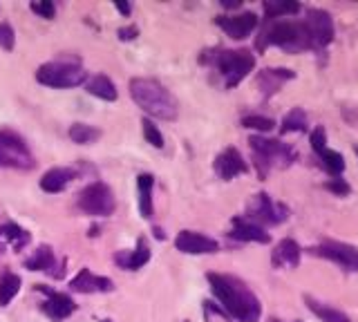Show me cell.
I'll return each mask as SVG.
<instances>
[{"instance_id": "1", "label": "cell", "mask_w": 358, "mask_h": 322, "mask_svg": "<svg viewBox=\"0 0 358 322\" xmlns=\"http://www.w3.org/2000/svg\"><path fill=\"white\" fill-rule=\"evenodd\" d=\"M211 289L215 298L222 302L226 313L237 322H258L262 316V304L255 298V293L246 286L242 280L233 275L208 273Z\"/></svg>"}, {"instance_id": "2", "label": "cell", "mask_w": 358, "mask_h": 322, "mask_svg": "<svg viewBox=\"0 0 358 322\" xmlns=\"http://www.w3.org/2000/svg\"><path fill=\"white\" fill-rule=\"evenodd\" d=\"M269 45L283 47L287 52H305V49H316L311 38V32L305 21H267V27L262 29L258 38V49H267Z\"/></svg>"}, {"instance_id": "3", "label": "cell", "mask_w": 358, "mask_h": 322, "mask_svg": "<svg viewBox=\"0 0 358 322\" xmlns=\"http://www.w3.org/2000/svg\"><path fill=\"white\" fill-rule=\"evenodd\" d=\"M130 97L143 112L164 121H175L179 114L177 99L155 79H132Z\"/></svg>"}, {"instance_id": "4", "label": "cell", "mask_w": 358, "mask_h": 322, "mask_svg": "<svg viewBox=\"0 0 358 322\" xmlns=\"http://www.w3.org/2000/svg\"><path fill=\"white\" fill-rule=\"evenodd\" d=\"M204 54L206 56H202V63H211L215 67L226 88L240 86L242 79H246L255 67V56L249 49H219L215 54Z\"/></svg>"}, {"instance_id": "5", "label": "cell", "mask_w": 358, "mask_h": 322, "mask_svg": "<svg viewBox=\"0 0 358 322\" xmlns=\"http://www.w3.org/2000/svg\"><path fill=\"white\" fill-rule=\"evenodd\" d=\"M251 150L255 159V168H258L260 177H267L274 168H287L296 161V150L287 146L283 141L276 139H264V137H251Z\"/></svg>"}, {"instance_id": "6", "label": "cell", "mask_w": 358, "mask_h": 322, "mask_svg": "<svg viewBox=\"0 0 358 322\" xmlns=\"http://www.w3.org/2000/svg\"><path fill=\"white\" fill-rule=\"evenodd\" d=\"M88 74L81 65L74 63H45L36 70V81L47 88H79L85 83Z\"/></svg>"}, {"instance_id": "7", "label": "cell", "mask_w": 358, "mask_h": 322, "mask_svg": "<svg viewBox=\"0 0 358 322\" xmlns=\"http://www.w3.org/2000/svg\"><path fill=\"white\" fill-rule=\"evenodd\" d=\"M36 159L29 152L19 134L0 130V168H16V171H32Z\"/></svg>"}, {"instance_id": "8", "label": "cell", "mask_w": 358, "mask_h": 322, "mask_svg": "<svg viewBox=\"0 0 358 322\" xmlns=\"http://www.w3.org/2000/svg\"><path fill=\"white\" fill-rule=\"evenodd\" d=\"M76 204L83 210V213L88 215H95V217H108L115 213V195L110 190V186L101 184V182H95L90 186H85V188L79 193V199H76Z\"/></svg>"}, {"instance_id": "9", "label": "cell", "mask_w": 358, "mask_h": 322, "mask_svg": "<svg viewBox=\"0 0 358 322\" xmlns=\"http://www.w3.org/2000/svg\"><path fill=\"white\" fill-rule=\"evenodd\" d=\"M289 217V208L285 204H278L269 197L267 193H258L253 195L249 206H246V219L253 224H267V226H276L283 224Z\"/></svg>"}, {"instance_id": "10", "label": "cell", "mask_w": 358, "mask_h": 322, "mask_svg": "<svg viewBox=\"0 0 358 322\" xmlns=\"http://www.w3.org/2000/svg\"><path fill=\"white\" fill-rule=\"evenodd\" d=\"M309 251L313 253V256L331 260V262H336V264H340L343 269L358 273V249L352 247V244L331 242L329 240V242H322V244H318V247H313Z\"/></svg>"}, {"instance_id": "11", "label": "cell", "mask_w": 358, "mask_h": 322, "mask_svg": "<svg viewBox=\"0 0 358 322\" xmlns=\"http://www.w3.org/2000/svg\"><path fill=\"white\" fill-rule=\"evenodd\" d=\"M215 23L224 29L233 40H244L251 36V32L258 27V16L253 12H244L237 16H217Z\"/></svg>"}, {"instance_id": "12", "label": "cell", "mask_w": 358, "mask_h": 322, "mask_svg": "<svg viewBox=\"0 0 358 322\" xmlns=\"http://www.w3.org/2000/svg\"><path fill=\"white\" fill-rule=\"evenodd\" d=\"M177 251L189 253V256H204V253H217V242L211 237L195 233V231H182L175 240Z\"/></svg>"}, {"instance_id": "13", "label": "cell", "mask_w": 358, "mask_h": 322, "mask_svg": "<svg viewBox=\"0 0 358 322\" xmlns=\"http://www.w3.org/2000/svg\"><path fill=\"white\" fill-rule=\"evenodd\" d=\"M249 168H246V161L242 159V155L235 148H226L224 152H219L215 159V173L219 179H233L237 175H244Z\"/></svg>"}, {"instance_id": "14", "label": "cell", "mask_w": 358, "mask_h": 322, "mask_svg": "<svg viewBox=\"0 0 358 322\" xmlns=\"http://www.w3.org/2000/svg\"><path fill=\"white\" fill-rule=\"evenodd\" d=\"M70 286H72V291H79V293H108V291L115 289L112 280L95 275L88 269H83L81 273L70 282Z\"/></svg>"}, {"instance_id": "15", "label": "cell", "mask_w": 358, "mask_h": 322, "mask_svg": "<svg viewBox=\"0 0 358 322\" xmlns=\"http://www.w3.org/2000/svg\"><path fill=\"white\" fill-rule=\"evenodd\" d=\"M38 289L47 293V302L43 304V309H45V313H47V316L52 318V320L61 322V320H65L67 316H72V313H74L76 304H74V300L70 298V295H65V293H54V291L45 289V286H38Z\"/></svg>"}, {"instance_id": "16", "label": "cell", "mask_w": 358, "mask_h": 322, "mask_svg": "<svg viewBox=\"0 0 358 322\" xmlns=\"http://www.w3.org/2000/svg\"><path fill=\"white\" fill-rule=\"evenodd\" d=\"M231 237L242 242H258V244H269L271 235L264 231L262 226L249 222L246 217H235L233 219V228H231Z\"/></svg>"}, {"instance_id": "17", "label": "cell", "mask_w": 358, "mask_h": 322, "mask_svg": "<svg viewBox=\"0 0 358 322\" xmlns=\"http://www.w3.org/2000/svg\"><path fill=\"white\" fill-rule=\"evenodd\" d=\"M300 256H302V249L298 247V242L283 240L276 247L274 256H271V262H274L276 269H296L300 264Z\"/></svg>"}, {"instance_id": "18", "label": "cell", "mask_w": 358, "mask_h": 322, "mask_svg": "<svg viewBox=\"0 0 358 322\" xmlns=\"http://www.w3.org/2000/svg\"><path fill=\"white\" fill-rule=\"evenodd\" d=\"M115 260H117V264L121 267V269H126V271H137L141 267H146L148 260H150V251L146 247V240H143V237H139L137 249L117 253Z\"/></svg>"}, {"instance_id": "19", "label": "cell", "mask_w": 358, "mask_h": 322, "mask_svg": "<svg viewBox=\"0 0 358 322\" xmlns=\"http://www.w3.org/2000/svg\"><path fill=\"white\" fill-rule=\"evenodd\" d=\"M294 76L296 74L291 70H283V67H278V70H262L258 74V88L262 90L264 97H271L283 88L285 81H291Z\"/></svg>"}, {"instance_id": "20", "label": "cell", "mask_w": 358, "mask_h": 322, "mask_svg": "<svg viewBox=\"0 0 358 322\" xmlns=\"http://www.w3.org/2000/svg\"><path fill=\"white\" fill-rule=\"evenodd\" d=\"M74 171L72 168H52V171H47L43 175L40 179V188L45 193H61L67 188V184L74 179Z\"/></svg>"}, {"instance_id": "21", "label": "cell", "mask_w": 358, "mask_h": 322, "mask_svg": "<svg viewBox=\"0 0 358 322\" xmlns=\"http://www.w3.org/2000/svg\"><path fill=\"white\" fill-rule=\"evenodd\" d=\"M305 302H307V307L316 313L322 322H352L340 309H334V307H329V304H322L318 300H313L311 295H305Z\"/></svg>"}, {"instance_id": "22", "label": "cell", "mask_w": 358, "mask_h": 322, "mask_svg": "<svg viewBox=\"0 0 358 322\" xmlns=\"http://www.w3.org/2000/svg\"><path fill=\"white\" fill-rule=\"evenodd\" d=\"M88 92H90L92 97H99V99H104V101H117V88H115V83L110 81L108 76H104V74H99V76H95V79H90Z\"/></svg>"}, {"instance_id": "23", "label": "cell", "mask_w": 358, "mask_h": 322, "mask_svg": "<svg viewBox=\"0 0 358 322\" xmlns=\"http://www.w3.org/2000/svg\"><path fill=\"white\" fill-rule=\"evenodd\" d=\"M52 267H54V251L49 247H38L34 251V256L25 262V269L29 271H49Z\"/></svg>"}, {"instance_id": "24", "label": "cell", "mask_w": 358, "mask_h": 322, "mask_svg": "<svg viewBox=\"0 0 358 322\" xmlns=\"http://www.w3.org/2000/svg\"><path fill=\"white\" fill-rule=\"evenodd\" d=\"M300 10L302 7L298 3H276V0H267V3H264V16H267V21L283 18V16H294Z\"/></svg>"}, {"instance_id": "25", "label": "cell", "mask_w": 358, "mask_h": 322, "mask_svg": "<svg viewBox=\"0 0 358 322\" xmlns=\"http://www.w3.org/2000/svg\"><path fill=\"white\" fill-rule=\"evenodd\" d=\"M152 184H155V179H152V175H139L137 179V186H139V193H141V215L150 219L152 217V197H150V190H152Z\"/></svg>"}, {"instance_id": "26", "label": "cell", "mask_w": 358, "mask_h": 322, "mask_svg": "<svg viewBox=\"0 0 358 322\" xmlns=\"http://www.w3.org/2000/svg\"><path fill=\"white\" fill-rule=\"evenodd\" d=\"M19 291H21V277L16 273L3 275V280H0V304H10Z\"/></svg>"}, {"instance_id": "27", "label": "cell", "mask_w": 358, "mask_h": 322, "mask_svg": "<svg viewBox=\"0 0 358 322\" xmlns=\"http://www.w3.org/2000/svg\"><path fill=\"white\" fill-rule=\"evenodd\" d=\"M307 128V114L302 108H294L291 112H289L285 119H283V134L287 132H305Z\"/></svg>"}, {"instance_id": "28", "label": "cell", "mask_w": 358, "mask_h": 322, "mask_svg": "<svg viewBox=\"0 0 358 322\" xmlns=\"http://www.w3.org/2000/svg\"><path fill=\"white\" fill-rule=\"evenodd\" d=\"M3 231H5V237H7V244H10V249H14V251H21L23 247H27L29 244V233L23 231L21 226L5 224Z\"/></svg>"}, {"instance_id": "29", "label": "cell", "mask_w": 358, "mask_h": 322, "mask_svg": "<svg viewBox=\"0 0 358 322\" xmlns=\"http://www.w3.org/2000/svg\"><path fill=\"white\" fill-rule=\"evenodd\" d=\"M320 161H322V166H325V171H327L329 175H334V177H338L340 173L345 171V159H343V155H340V152H336V150L325 148V150L320 152Z\"/></svg>"}, {"instance_id": "30", "label": "cell", "mask_w": 358, "mask_h": 322, "mask_svg": "<svg viewBox=\"0 0 358 322\" xmlns=\"http://www.w3.org/2000/svg\"><path fill=\"white\" fill-rule=\"evenodd\" d=\"M101 137V132L92 125H85V123H74L70 128V139L74 143H92Z\"/></svg>"}, {"instance_id": "31", "label": "cell", "mask_w": 358, "mask_h": 322, "mask_svg": "<svg viewBox=\"0 0 358 322\" xmlns=\"http://www.w3.org/2000/svg\"><path fill=\"white\" fill-rule=\"evenodd\" d=\"M242 125H244V128H251V130L269 132V130H274V125H276V123H274V119L251 114V116H244V119H242Z\"/></svg>"}, {"instance_id": "32", "label": "cell", "mask_w": 358, "mask_h": 322, "mask_svg": "<svg viewBox=\"0 0 358 322\" xmlns=\"http://www.w3.org/2000/svg\"><path fill=\"white\" fill-rule=\"evenodd\" d=\"M143 137L150 143V146L155 148H164V137H161V132L152 125L150 119H143Z\"/></svg>"}, {"instance_id": "33", "label": "cell", "mask_w": 358, "mask_h": 322, "mask_svg": "<svg viewBox=\"0 0 358 322\" xmlns=\"http://www.w3.org/2000/svg\"><path fill=\"white\" fill-rule=\"evenodd\" d=\"M32 12H36L40 18H54L56 7L49 0H40V3H32Z\"/></svg>"}, {"instance_id": "34", "label": "cell", "mask_w": 358, "mask_h": 322, "mask_svg": "<svg viewBox=\"0 0 358 322\" xmlns=\"http://www.w3.org/2000/svg\"><path fill=\"white\" fill-rule=\"evenodd\" d=\"M311 148L316 150L318 155L327 148V132H325V128H316L311 132Z\"/></svg>"}, {"instance_id": "35", "label": "cell", "mask_w": 358, "mask_h": 322, "mask_svg": "<svg viewBox=\"0 0 358 322\" xmlns=\"http://www.w3.org/2000/svg\"><path fill=\"white\" fill-rule=\"evenodd\" d=\"M14 29L7 23L0 25V47L3 49H14Z\"/></svg>"}, {"instance_id": "36", "label": "cell", "mask_w": 358, "mask_h": 322, "mask_svg": "<svg viewBox=\"0 0 358 322\" xmlns=\"http://www.w3.org/2000/svg\"><path fill=\"white\" fill-rule=\"evenodd\" d=\"M327 188H329V190H334L336 195H349V186H347L343 179H334V182H329V184H327Z\"/></svg>"}, {"instance_id": "37", "label": "cell", "mask_w": 358, "mask_h": 322, "mask_svg": "<svg viewBox=\"0 0 358 322\" xmlns=\"http://www.w3.org/2000/svg\"><path fill=\"white\" fill-rule=\"evenodd\" d=\"M137 34H139L137 27H121V29H119V38H121V40H134V38H137Z\"/></svg>"}, {"instance_id": "38", "label": "cell", "mask_w": 358, "mask_h": 322, "mask_svg": "<svg viewBox=\"0 0 358 322\" xmlns=\"http://www.w3.org/2000/svg\"><path fill=\"white\" fill-rule=\"evenodd\" d=\"M7 247H10V244H7V237H5V231H3V226H0V258L5 256V251H7Z\"/></svg>"}, {"instance_id": "39", "label": "cell", "mask_w": 358, "mask_h": 322, "mask_svg": "<svg viewBox=\"0 0 358 322\" xmlns=\"http://www.w3.org/2000/svg\"><path fill=\"white\" fill-rule=\"evenodd\" d=\"M115 7H117V10L121 12L123 16H130V5H128V3H115Z\"/></svg>"}, {"instance_id": "40", "label": "cell", "mask_w": 358, "mask_h": 322, "mask_svg": "<svg viewBox=\"0 0 358 322\" xmlns=\"http://www.w3.org/2000/svg\"><path fill=\"white\" fill-rule=\"evenodd\" d=\"M354 152H356V157H358V146H356V148H354Z\"/></svg>"}, {"instance_id": "41", "label": "cell", "mask_w": 358, "mask_h": 322, "mask_svg": "<svg viewBox=\"0 0 358 322\" xmlns=\"http://www.w3.org/2000/svg\"><path fill=\"white\" fill-rule=\"evenodd\" d=\"M271 322H280V320H271Z\"/></svg>"}]
</instances>
